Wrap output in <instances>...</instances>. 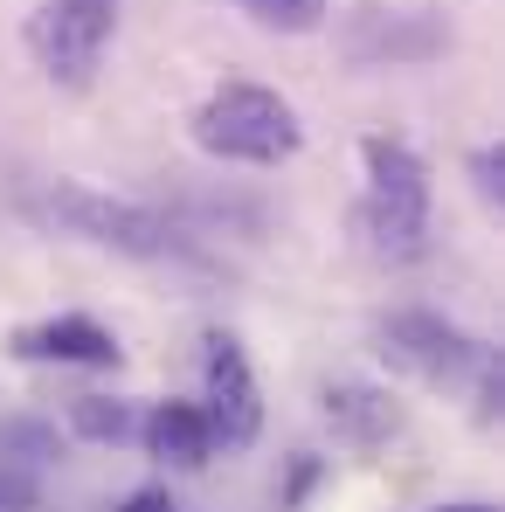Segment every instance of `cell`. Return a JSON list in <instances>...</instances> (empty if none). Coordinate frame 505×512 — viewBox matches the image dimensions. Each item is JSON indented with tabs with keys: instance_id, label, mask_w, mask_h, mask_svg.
Segmentation results:
<instances>
[{
	"instance_id": "13",
	"label": "cell",
	"mask_w": 505,
	"mask_h": 512,
	"mask_svg": "<svg viewBox=\"0 0 505 512\" xmlns=\"http://www.w3.org/2000/svg\"><path fill=\"white\" fill-rule=\"evenodd\" d=\"M256 28H277V35H312L326 28V0H236Z\"/></svg>"
},
{
	"instance_id": "14",
	"label": "cell",
	"mask_w": 505,
	"mask_h": 512,
	"mask_svg": "<svg viewBox=\"0 0 505 512\" xmlns=\"http://www.w3.org/2000/svg\"><path fill=\"white\" fill-rule=\"evenodd\" d=\"M0 512H42V471L0 457Z\"/></svg>"
},
{
	"instance_id": "15",
	"label": "cell",
	"mask_w": 505,
	"mask_h": 512,
	"mask_svg": "<svg viewBox=\"0 0 505 512\" xmlns=\"http://www.w3.org/2000/svg\"><path fill=\"white\" fill-rule=\"evenodd\" d=\"M319 478H326V464H319V457H298V464H291V478H284V492H277V506L298 512V506H305V492H312Z\"/></svg>"
},
{
	"instance_id": "12",
	"label": "cell",
	"mask_w": 505,
	"mask_h": 512,
	"mask_svg": "<svg viewBox=\"0 0 505 512\" xmlns=\"http://www.w3.org/2000/svg\"><path fill=\"white\" fill-rule=\"evenodd\" d=\"M0 457L28 464V471H49L56 464V429L35 423V416H14V423H0Z\"/></svg>"
},
{
	"instance_id": "18",
	"label": "cell",
	"mask_w": 505,
	"mask_h": 512,
	"mask_svg": "<svg viewBox=\"0 0 505 512\" xmlns=\"http://www.w3.org/2000/svg\"><path fill=\"white\" fill-rule=\"evenodd\" d=\"M436 512H492V506H436Z\"/></svg>"
},
{
	"instance_id": "2",
	"label": "cell",
	"mask_w": 505,
	"mask_h": 512,
	"mask_svg": "<svg viewBox=\"0 0 505 512\" xmlns=\"http://www.w3.org/2000/svg\"><path fill=\"white\" fill-rule=\"evenodd\" d=\"M194 146L236 167H284L305 146V125L270 84H222L194 111Z\"/></svg>"
},
{
	"instance_id": "1",
	"label": "cell",
	"mask_w": 505,
	"mask_h": 512,
	"mask_svg": "<svg viewBox=\"0 0 505 512\" xmlns=\"http://www.w3.org/2000/svg\"><path fill=\"white\" fill-rule=\"evenodd\" d=\"M360 160H367V194H360L367 250L388 263H416L429 250V167L388 132L360 139Z\"/></svg>"
},
{
	"instance_id": "8",
	"label": "cell",
	"mask_w": 505,
	"mask_h": 512,
	"mask_svg": "<svg viewBox=\"0 0 505 512\" xmlns=\"http://www.w3.org/2000/svg\"><path fill=\"white\" fill-rule=\"evenodd\" d=\"M443 42H450V28L429 14H360L346 49H353V63H429V56H443Z\"/></svg>"
},
{
	"instance_id": "10",
	"label": "cell",
	"mask_w": 505,
	"mask_h": 512,
	"mask_svg": "<svg viewBox=\"0 0 505 512\" xmlns=\"http://www.w3.org/2000/svg\"><path fill=\"white\" fill-rule=\"evenodd\" d=\"M139 436H146V450H153L160 464H180V471H194V464L215 457V429L201 416V402H160V409L139 423Z\"/></svg>"
},
{
	"instance_id": "17",
	"label": "cell",
	"mask_w": 505,
	"mask_h": 512,
	"mask_svg": "<svg viewBox=\"0 0 505 512\" xmlns=\"http://www.w3.org/2000/svg\"><path fill=\"white\" fill-rule=\"evenodd\" d=\"M118 512H180V506H173L167 492H132V499H125Z\"/></svg>"
},
{
	"instance_id": "7",
	"label": "cell",
	"mask_w": 505,
	"mask_h": 512,
	"mask_svg": "<svg viewBox=\"0 0 505 512\" xmlns=\"http://www.w3.org/2000/svg\"><path fill=\"white\" fill-rule=\"evenodd\" d=\"M14 360H35V367H118L125 346L111 340V326H97L84 312H63V319H35L14 333Z\"/></svg>"
},
{
	"instance_id": "5",
	"label": "cell",
	"mask_w": 505,
	"mask_h": 512,
	"mask_svg": "<svg viewBox=\"0 0 505 512\" xmlns=\"http://www.w3.org/2000/svg\"><path fill=\"white\" fill-rule=\"evenodd\" d=\"M381 353H388V367L395 374H416L429 388H464L478 367H485V346L471 340L464 326H450L443 312H395L388 326H381Z\"/></svg>"
},
{
	"instance_id": "11",
	"label": "cell",
	"mask_w": 505,
	"mask_h": 512,
	"mask_svg": "<svg viewBox=\"0 0 505 512\" xmlns=\"http://www.w3.org/2000/svg\"><path fill=\"white\" fill-rule=\"evenodd\" d=\"M70 429H77L84 443H125V436H139V416H132V402H118V395H77V402H70Z\"/></svg>"
},
{
	"instance_id": "16",
	"label": "cell",
	"mask_w": 505,
	"mask_h": 512,
	"mask_svg": "<svg viewBox=\"0 0 505 512\" xmlns=\"http://www.w3.org/2000/svg\"><path fill=\"white\" fill-rule=\"evenodd\" d=\"M471 180H478L485 201H505V146H485V153L471 160Z\"/></svg>"
},
{
	"instance_id": "9",
	"label": "cell",
	"mask_w": 505,
	"mask_h": 512,
	"mask_svg": "<svg viewBox=\"0 0 505 512\" xmlns=\"http://www.w3.org/2000/svg\"><path fill=\"white\" fill-rule=\"evenodd\" d=\"M326 423H333V436H339V443H353V450H381V443L402 429V409H395L388 388L339 381V388H326Z\"/></svg>"
},
{
	"instance_id": "6",
	"label": "cell",
	"mask_w": 505,
	"mask_h": 512,
	"mask_svg": "<svg viewBox=\"0 0 505 512\" xmlns=\"http://www.w3.org/2000/svg\"><path fill=\"white\" fill-rule=\"evenodd\" d=\"M201 381H208L201 416L215 429V443H222V450H250L256 429H263V395H256L250 353H243L236 333H208V340H201Z\"/></svg>"
},
{
	"instance_id": "4",
	"label": "cell",
	"mask_w": 505,
	"mask_h": 512,
	"mask_svg": "<svg viewBox=\"0 0 505 512\" xmlns=\"http://www.w3.org/2000/svg\"><path fill=\"white\" fill-rule=\"evenodd\" d=\"M118 7L125 0H42L28 42H35V63L56 77V84L84 90L111 49V28H118Z\"/></svg>"
},
{
	"instance_id": "3",
	"label": "cell",
	"mask_w": 505,
	"mask_h": 512,
	"mask_svg": "<svg viewBox=\"0 0 505 512\" xmlns=\"http://www.w3.org/2000/svg\"><path fill=\"white\" fill-rule=\"evenodd\" d=\"M35 215L63 236H84L97 250H118V256H139V263H160V256H180V236H173L167 215L139 208V201H111L97 187H77V180H56L42 187Z\"/></svg>"
}]
</instances>
